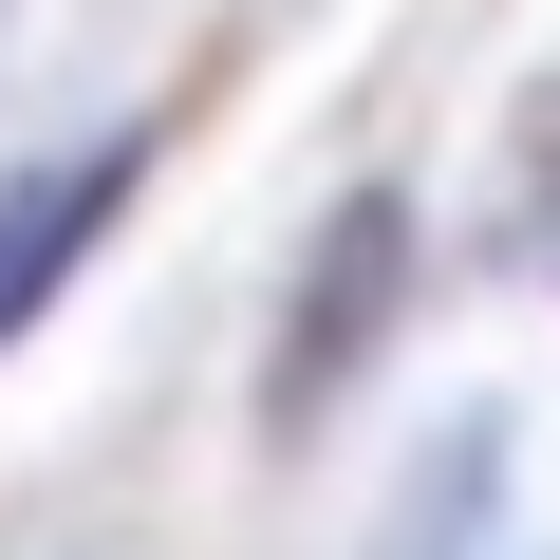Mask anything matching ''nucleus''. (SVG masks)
Returning a JSON list of instances; mask_svg holds the SVG:
<instances>
[{
  "label": "nucleus",
  "mask_w": 560,
  "mask_h": 560,
  "mask_svg": "<svg viewBox=\"0 0 560 560\" xmlns=\"http://www.w3.org/2000/svg\"><path fill=\"white\" fill-rule=\"evenodd\" d=\"M393 261H411V224H393V206H337V243H318V280H300V337H280V411H318V393L355 374V318L393 300Z\"/></svg>",
  "instance_id": "obj_2"
},
{
  "label": "nucleus",
  "mask_w": 560,
  "mask_h": 560,
  "mask_svg": "<svg viewBox=\"0 0 560 560\" xmlns=\"http://www.w3.org/2000/svg\"><path fill=\"white\" fill-rule=\"evenodd\" d=\"M131 168H150V131H94V150H57V168H20V187H0V337H20L57 280L94 261V224L131 206Z\"/></svg>",
  "instance_id": "obj_1"
}]
</instances>
